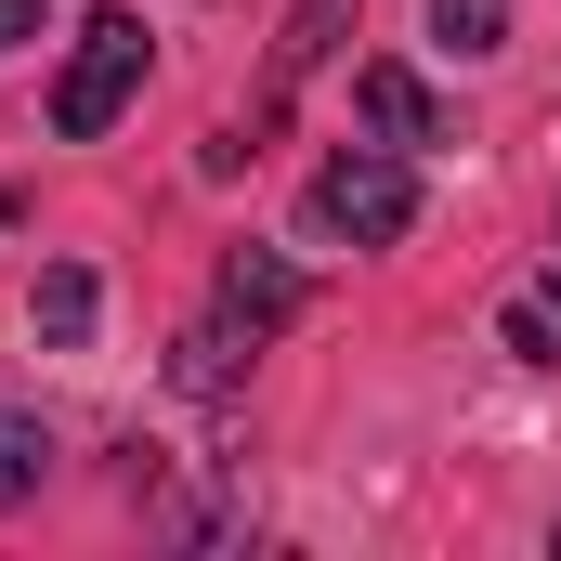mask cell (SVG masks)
I'll list each match as a JSON object with an SVG mask.
<instances>
[{
	"mask_svg": "<svg viewBox=\"0 0 561 561\" xmlns=\"http://www.w3.org/2000/svg\"><path fill=\"white\" fill-rule=\"evenodd\" d=\"M405 222H419V170H405V144H353V157L313 170V236H340V249H392Z\"/></svg>",
	"mask_w": 561,
	"mask_h": 561,
	"instance_id": "6da1fadb",
	"label": "cell"
},
{
	"mask_svg": "<svg viewBox=\"0 0 561 561\" xmlns=\"http://www.w3.org/2000/svg\"><path fill=\"white\" fill-rule=\"evenodd\" d=\"M131 92H144V13H92L79 53H66V79H53V131L105 144L118 118H131Z\"/></svg>",
	"mask_w": 561,
	"mask_h": 561,
	"instance_id": "7a4b0ae2",
	"label": "cell"
},
{
	"mask_svg": "<svg viewBox=\"0 0 561 561\" xmlns=\"http://www.w3.org/2000/svg\"><path fill=\"white\" fill-rule=\"evenodd\" d=\"M353 118L379 144H444V105H431L419 66H353Z\"/></svg>",
	"mask_w": 561,
	"mask_h": 561,
	"instance_id": "3957f363",
	"label": "cell"
},
{
	"mask_svg": "<svg viewBox=\"0 0 561 561\" xmlns=\"http://www.w3.org/2000/svg\"><path fill=\"white\" fill-rule=\"evenodd\" d=\"M92 313H105L92 262H53V275H39V300H26V327H39L53 353H79V340H92Z\"/></svg>",
	"mask_w": 561,
	"mask_h": 561,
	"instance_id": "277c9868",
	"label": "cell"
},
{
	"mask_svg": "<svg viewBox=\"0 0 561 561\" xmlns=\"http://www.w3.org/2000/svg\"><path fill=\"white\" fill-rule=\"evenodd\" d=\"M39 483H53V431L26 419V405H0V510H26Z\"/></svg>",
	"mask_w": 561,
	"mask_h": 561,
	"instance_id": "5b68a950",
	"label": "cell"
},
{
	"mask_svg": "<svg viewBox=\"0 0 561 561\" xmlns=\"http://www.w3.org/2000/svg\"><path fill=\"white\" fill-rule=\"evenodd\" d=\"M510 353H523V366H561V275L510 300Z\"/></svg>",
	"mask_w": 561,
	"mask_h": 561,
	"instance_id": "8992f818",
	"label": "cell"
},
{
	"mask_svg": "<svg viewBox=\"0 0 561 561\" xmlns=\"http://www.w3.org/2000/svg\"><path fill=\"white\" fill-rule=\"evenodd\" d=\"M431 39L444 53H496L510 39V0H431Z\"/></svg>",
	"mask_w": 561,
	"mask_h": 561,
	"instance_id": "52a82bcc",
	"label": "cell"
},
{
	"mask_svg": "<svg viewBox=\"0 0 561 561\" xmlns=\"http://www.w3.org/2000/svg\"><path fill=\"white\" fill-rule=\"evenodd\" d=\"M13 39H39V0H0V53H13Z\"/></svg>",
	"mask_w": 561,
	"mask_h": 561,
	"instance_id": "ba28073f",
	"label": "cell"
}]
</instances>
